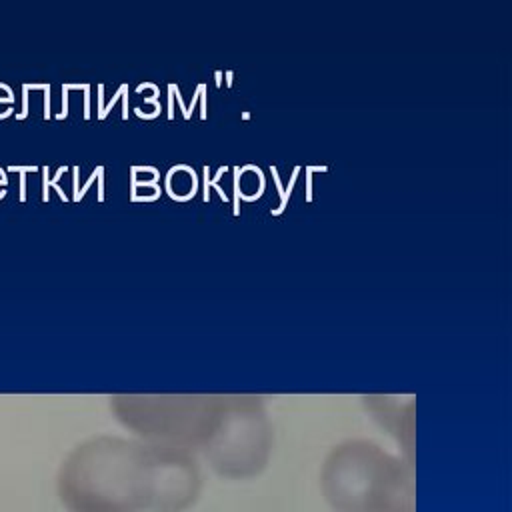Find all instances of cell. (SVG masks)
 <instances>
[{
	"label": "cell",
	"mask_w": 512,
	"mask_h": 512,
	"mask_svg": "<svg viewBox=\"0 0 512 512\" xmlns=\"http://www.w3.org/2000/svg\"><path fill=\"white\" fill-rule=\"evenodd\" d=\"M298 172H300V168H294V172H292V176H290V182H288V188L284 190V194H282V198H280V206L274 208L272 214H280V212L286 210V204H288V198H290V194H292V188H294V182H296Z\"/></svg>",
	"instance_id": "6da1fadb"
},
{
	"label": "cell",
	"mask_w": 512,
	"mask_h": 512,
	"mask_svg": "<svg viewBox=\"0 0 512 512\" xmlns=\"http://www.w3.org/2000/svg\"><path fill=\"white\" fill-rule=\"evenodd\" d=\"M8 170H18V172H22V176H20V200H26V176H24V172H34L36 168L34 166H28V168H8Z\"/></svg>",
	"instance_id": "3957f363"
},
{
	"label": "cell",
	"mask_w": 512,
	"mask_h": 512,
	"mask_svg": "<svg viewBox=\"0 0 512 512\" xmlns=\"http://www.w3.org/2000/svg\"><path fill=\"white\" fill-rule=\"evenodd\" d=\"M168 90H170V96H168V118H172V116H174V108H172V102H174V84H170Z\"/></svg>",
	"instance_id": "8992f818"
},
{
	"label": "cell",
	"mask_w": 512,
	"mask_h": 512,
	"mask_svg": "<svg viewBox=\"0 0 512 512\" xmlns=\"http://www.w3.org/2000/svg\"><path fill=\"white\" fill-rule=\"evenodd\" d=\"M204 200H210V168L204 166Z\"/></svg>",
	"instance_id": "5b68a950"
},
{
	"label": "cell",
	"mask_w": 512,
	"mask_h": 512,
	"mask_svg": "<svg viewBox=\"0 0 512 512\" xmlns=\"http://www.w3.org/2000/svg\"><path fill=\"white\" fill-rule=\"evenodd\" d=\"M226 78H228V80H226V84L230 86V84H232V72H226Z\"/></svg>",
	"instance_id": "52a82bcc"
},
{
	"label": "cell",
	"mask_w": 512,
	"mask_h": 512,
	"mask_svg": "<svg viewBox=\"0 0 512 512\" xmlns=\"http://www.w3.org/2000/svg\"><path fill=\"white\" fill-rule=\"evenodd\" d=\"M240 174H242V170L234 168V214H240V186H238Z\"/></svg>",
	"instance_id": "7a4b0ae2"
},
{
	"label": "cell",
	"mask_w": 512,
	"mask_h": 512,
	"mask_svg": "<svg viewBox=\"0 0 512 512\" xmlns=\"http://www.w3.org/2000/svg\"><path fill=\"white\" fill-rule=\"evenodd\" d=\"M326 172V166H320V168H312V166H308L306 168V200L310 202L312 200V180H310V174L312 172Z\"/></svg>",
	"instance_id": "277c9868"
}]
</instances>
